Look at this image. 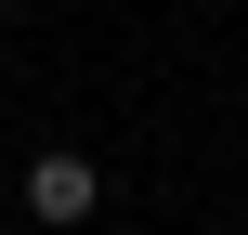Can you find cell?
Listing matches in <instances>:
<instances>
[{"instance_id":"6da1fadb","label":"cell","mask_w":248,"mask_h":235,"mask_svg":"<svg viewBox=\"0 0 248 235\" xmlns=\"http://www.w3.org/2000/svg\"><path fill=\"white\" fill-rule=\"evenodd\" d=\"M26 209H39V222H92V209H105V170H92L78 144H39V157H26Z\"/></svg>"}]
</instances>
